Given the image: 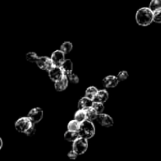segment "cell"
Masks as SVG:
<instances>
[{
	"mask_svg": "<svg viewBox=\"0 0 161 161\" xmlns=\"http://www.w3.org/2000/svg\"><path fill=\"white\" fill-rule=\"evenodd\" d=\"M136 22L141 26H148L153 20V11L149 7H142L138 9L135 15Z\"/></svg>",
	"mask_w": 161,
	"mask_h": 161,
	"instance_id": "obj_1",
	"label": "cell"
},
{
	"mask_svg": "<svg viewBox=\"0 0 161 161\" xmlns=\"http://www.w3.org/2000/svg\"><path fill=\"white\" fill-rule=\"evenodd\" d=\"M79 134H80V136L87 140L92 138L95 135V127L92 121L86 119L83 123H81Z\"/></svg>",
	"mask_w": 161,
	"mask_h": 161,
	"instance_id": "obj_2",
	"label": "cell"
},
{
	"mask_svg": "<svg viewBox=\"0 0 161 161\" xmlns=\"http://www.w3.org/2000/svg\"><path fill=\"white\" fill-rule=\"evenodd\" d=\"M34 124V123L31 120L28 116L26 117H20V119H17L15 123V129L17 131L20 132L22 134H26V132L32 127Z\"/></svg>",
	"mask_w": 161,
	"mask_h": 161,
	"instance_id": "obj_3",
	"label": "cell"
},
{
	"mask_svg": "<svg viewBox=\"0 0 161 161\" xmlns=\"http://www.w3.org/2000/svg\"><path fill=\"white\" fill-rule=\"evenodd\" d=\"M88 149V142L87 139L83 138V137L80 136L76 140L73 142V145H72V149L80 155H83L85 153Z\"/></svg>",
	"mask_w": 161,
	"mask_h": 161,
	"instance_id": "obj_4",
	"label": "cell"
},
{
	"mask_svg": "<svg viewBox=\"0 0 161 161\" xmlns=\"http://www.w3.org/2000/svg\"><path fill=\"white\" fill-rule=\"evenodd\" d=\"M36 64H37L39 69L44 71H47V72L50 71L54 66L51 58H48V57H39Z\"/></svg>",
	"mask_w": 161,
	"mask_h": 161,
	"instance_id": "obj_5",
	"label": "cell"
},
{
	"mask_svg": "<svg viewBox=\"0 0 161 161\" xmlns=\"http://www.w3.org/2000/svg\"><path fill=\"white\" fill-rule=\"evenodd\" d=\"M28 117L31 119L34 124H38L42 120V117H43V110L39 107H36V108H32L30 110V112L28 114Z\"/></svg>",
	"mask_w": 161,
	"mask_h": 161,
	"instance_id": "obj_6",
	"label": "cell"
},
{
	"mask_svg": "<svg viewBox=\"0 0 161 161\" xmlns=\"http://www.w3.org/2000/svg\"><path fill=\"white\" fill-rule=\"evenodd\" d=\"M96 120L101 126L104 127H110L113 126V124H114L113 118L109 115L105 114V113H103L98 114Z\"/></svg>",
	"mask_w": 161,
	"mask_h": 161,
	"instance_id": "obj_7",
	"label": "cell"
},
{
	"mask_svg": "<svg viewBox=\"0 0 161 161\" xmlns=\"http://www.w3.org/2000/svg\"><path fill=\"white\" fill-rule=\"evenodd\" d=\"M64 54H65V53L61 50H55L54 52H53L50 58H51L52 61H53V65L61 67V66L62 65L63 63H64V61H65V57H64Z\"/></svg>",
	"mask_w": 161,
	"mask_h": 161,
	"instance_id": "obj_8",
	"label": "cell"
},
{
	"mask_svg": "<svg viewBox=\"0 0 161 161\" xmlns=\"http://www.w3.org/2000/svg\"><path fill=\"white\" fill-rule=\"evenodd\" d=\"M48 75L53 82H57L61 80L64 75L62 69L59 66H53L50 71H48Z\"/></svg>",
	"mask_w": 161,
	"mask_h": 161,
	"instance_id": "obj_9",
	"label": "cell"
},
{
	"mask_svg": "<svg viewBox=\"0 0 161 161\" xmlns=\"http://www.w3.org/2000/svg\"><path fill=\"white\" fill-rule=\"evenodd\" d=\"M119 82V79L116 75H108V76H105L102 80L103 86L106 88L116 87Z\"/></svg>",
	"mask_w": 161,
	"mask_h": 161,
	"instance_id": "obj_10",
	"label": "cell"
},
{
	"mask_svg": "<svg viewBox=\"0 0 161 161\" xmlns=\"http://www.w3.org/2000/svg\"><path fill=\"white\" fill-rule=\"evenodd\" d=\"M69 79L65 75L59 80L58 81L55 82L54 83V87L57 91H64L66 88L68 87L69 85Z\"/></svg>",
	"mask_w": 161,
	"mask_h": 161,
	"instance_id": "obj_11",
	"label": "cell"
},
{
	"mask_svg": "<svg viewBox=\"0 0 161 161\" xmlns=\"http://www.w3.org/2000/svg\"><path fill=\"white\" fill-rule=\"evenodd\" d=\"M93 102L94 101L91 100V98L87 97H83L80 98V100L78 102V108L79 109H87V108H91L93 105Z\"/></svg>",
	"mask_w": 161,
	"mask_h": 161,
	"instance_id": "obj_12",
	"label": "cell"
},
{
	"mask_svg": "<svg viewBox=\"0 0 161 161\" xmlns=\"http://www.w3.org/2000/svg\"><path fill=\"white\" fill-rule=\"evenodd\" d=\"M61 68L62 69L64 75H67L69 74L72 73V71H73V63L70 59H65V61H64Z\"/></svg>",
	"mask_w": 161,
	"mask_h": 161,
	"instance_id": "obj_13",
	"label": "cell"
},
{
	"mask_svg": "<svg viewBox=\"0 0 161 161\" xmlns=\"http://www.w3.org/2000/svg\"><path fill=\"white\" fill-rule=\"evenodd\" d=\"M108 93L106 90H100L97 92V96L94 98V101L95 102H102V103H105L108 101Z\"/></svg>",
	"mask_w": 161,
	"mask_h": 161,
	"instance_id": "obj_14",
	"label": "cell"
},
{
	"mask_svg": "<svg viewBox=\"0 0 161 161\" xmlns=\"http://www.w3.org/2000/svg\"><path fill=\"white\" fill-rule=\"evenodd\" d=\"M80 137V134L79 132L76 131H72V130H68L67 131L64 133V139L67 142H73L75 140H76L77 138Z\"/></svg>",
	"mask_w": 161,
	"mask_h": 161,
	"instance_id": "obj_15",
	"label": "cell"
},
{
	"mask_svg": "<svg viewBox=\"0 0 161 161\" xmlns=\"http://www.w3.org/2000/svg\"><path fill=\"white\" fill-rule=\"evenodd\" d=\"M97 92H98V90L97 88L94 86H90V87L86 88V91H85V96L94 101L97 96Z\"/></svg>",
	"mask_w": 161,
	"mask_h": 161,
	"instance_id": "obj_16",
	"label": "cell"
},
{
	"mask_svg": "<svg viewBox=\"0 0 161 161\" xmlns=\"http://www.w3.org/2000/svg\"><path fill=\"white\" fill-rule=\"evenodd\" d=\"M80 126H81V123L79 122L78 120H76V119H72V120H71L70 122L68 124L67 128H68V130H69L79 132V130H80Z\"/></svg>",
	"mask_w": 161,
	"mask_h": 161,
	"instance_id": "obj_17",
	"label": "cell"
},
{
	"mask_svg": "<svg viewBox=\"0 0 161 161\" xmlns=\"http://www.w3.org/2000/svg\"><path fill=\"white\" fill-rule=\"evenodd\" d=\"M74 119L78 120L79 122L83 123L86 119V110L84 109H79L78 111L75 112V115H74Z\"/></svg>",
	"mask_w": 161,
	"mask_h": 161,
	"instance_id": "obj_18",
	"label": "cell"
},
{
	"mask_svg": "<svg viewBox=\"0 0 161 161\" xmlns=\"http://www.w3.org/2000/svg\"><path fill=\"white\" fill-rule=\"evenodd\" d=\"M86 119L91 121H93L94 120V119H97V116H98L97 112L96 111L93 107H91V108L86 109Z\"/></svg>",
	"mask_w": 161,
	"mask_h": 161,
	"instance_id": "obj_19",
	"label": "cell"
},
{
	"mask_svg": "<svg viewBox=\"0 0 161 161\" xmlns=\"http://www.w3.org/2000/svg\"><path fill=\"white\" fill-rule=\"evenodd\" d=\"M72 48H73V45L71 42L69 41H66V42H63L61 45V47H60V50H62L64 53H69L71 51H72Z\"/></svg>",
	"mask_w": 161,
	"mask_h": 161,
	"instance_id": "obj_20",
	"label": "cell"
},
{
	"mask_svg": "<svg viewBox=\"0 0 161 161\" xmlns=\"http://www.w3.org/2000/svg\"><path fill=\"white\" fill-rule=\"evenodd\" d=\"M25 58H26L27 61H28V62L36 63V61H38L39 57L35 52H28L26 54V56H25Z\"/></svg>",
	"mask_w": 161,
	"mask_h": 161,
	"instance_id": "obj_21",
	"label": "cell"
},
{
	"mask_svg": "<svg viewBox=\"0 0 161 161\" xmlns=\"http://www.w3.org/2000/svg\"><path fill=\"white\" fill-rule=\"evenodd\" d=\"M92 107L97 112L98 114L103 113L104 109H105L104 103H102V102H95V101H94V102H93Z\"/></svg>",
	"mask_w": 161,
	"mask_h": 161,
	"instance_id": "obj_22",
	"label": "cell"
},
{
	"mask_svg": "<svg viewBox=\"0 0 161 161\" xmlns=\"http://www.w3.org/2000/svg\"><path fill=\"white\" fill-rule=\"evenodd\" d=\"M149 8L153 11H156L161 8V0H152L149 3Z\"/></svg>",
	"mask_w": 161,
	"mask_h": 161,
	"instance_id": "obj_23",
	"label": "cell"
},
{
	"mask_svg": "<svg viewBox=\"0 0 161 161\" xmlns=\"http://www.w3.org/2000/svg\"><path fill=\"white\" fill-rule=\"evenodd\" d=\"M66 76L69 79V81L70 82V83H73V84H77V83H79V81H80V79H79L78 75H75L73 72L69 74V75H67Z\"/></svg>",
	"mask_w": 161,
	"mask_h": 161,
	"instance_id": "obj_24",
	"label": "cell"
},
{
	"mask_svg": "<svg viewBox=\"0 0 161 161\" xmlns=\"http://www.w3.org/2000/svg\"><path fill=\"white\" fill-rule=\"evenodd\" d=\"M153 20L156 23L161 24V8L153 12Z\"/></svg>",
	"mask_w": 161,
	"mask_h": 161,
	"instance_id": "obj_25",
	"label": "cell"
},
{
	"mask_svg": "<svg viewBox=\"0 0 161 161\" xmlns=\"http://www.w3.org/2000/svg\"><path fill=\"white\" fill-rule=\"evenodd\" d=\"M117 78L119 79V81H124V80H127L128 78L129 75H128V72L127 71H120L119 73L117 74Z\"/></svg>",
	"mask_w": 161,
	"mask_h": 161,
	"instance_id": "obj_26",
	"label": "cell"
},
{
	"mask_svg": "<svg viewBox=\"0 0 161 161\" xmlns=\"http://www.w3.org/2000/svg\"><path fill=\"white\" fill-rule=\"evenodd\" d=\"M78 156H79L78 154H77L73 150V149H72V151H70V152L68 153V157H69V158L71 159V160H75Z\"/></svg>",
	"mask_w": 161,
	"mask_h": 161,
	"instance_id": "obj_27",
	"label": "cell"
},
{
	"mask_svg": "<svg viewBox=\"0 0 161 161\" xmlns=\"http://www.w3.org/2000/svg\"><path fill=\"white\" fill-rule=\"evenodd\" d=\"M35 133H36V127H35V124H34V125H33L32 127H31V128L26 132L25 135H26L27 136H32Z\"/></svg>",
	"mask_w": 161,
	"mask_h": 161,
	"instance_id": "obj_28",
	"label": "cell"
},
{
	"mask_svg": "<svg viewBox=\"0 0 161 161\" xmlns=\"http://www.w3.org/2000/svg\"><path fill=\"white\" fill-rule=\"evenodd\" d=\"M2 147H3V140L0 138V149H2Z\"/></svg>",
	"mask_w": 161,
	"mask_h": 161,
	"instance_id": "obj_29",
	"label": "cell"
}]
</instances>
